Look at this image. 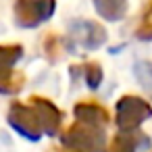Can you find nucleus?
<instances>
[{"instance_id": "f257e3e1", "label": "nucleus", "mask_w": 152, "mask_h": 152, "mask_svg": "<svg viewBox=\"0 0 152 152\" xmlns=\"http://www.w3.org/2000/svg\"><path fill=\"white\" fill-rule=\"evenodd\" d=\"M63 144L73 152H104V129L77 121L63 135Z\"/></svg>"}, {"instance_id": "f03ea898", "label": "nucleus", "mask_w": 152, "mask_h": 152, "mask_svg": "<svg viewBox=\"0 0 152 152\" xmlns=\"http://www.w3.org/2000/svg\"><path fill=\"white\" fill-rule=\"evenodd\" d=\"M152 117V106L137 96H123L117 102V127L121 133H133Z\"/></svg>"}, {"instance_id": "7ed1b4c3", "label": "nucleus", "mask_w": 152, "mask_h": 152, "mask_svg": "<svg viewBox=\"0 0 152 152\" xmlns=\"http://www.w3.org/2000/svg\"><path fill=\"white\" fill-rule=\"evenodd\" d=\"M54 13V0H17L15 23L19 27H38Z\"/></svg>"}, {"instance_id": "20e7f679", "label": "nucleus", "mask_w": 152, "mask_h": 152, "mask_svg": "<svg viewBox=\"0 0 152 152\" xmlns=\"http://www.w3.org/2000/svg\"><path fill=\"white\" fill-rule=\"evenodd\" d=\"M9 123L25 137L29 140H38L42 133H44V127H42V121H40V115L38 110L34 108V104H19V102H13L11 104V110H9Z\"/></svg>"}, {"instance_id": "39448f33", "label": "nucleus", "mask_w": 152, "mask_h": 152, "mask_svg": "<svg viewBox=\"0 0 152 152\" xmlns=\"http://www.w3.org/2000/svg\"><path fill=\"white\" fill-rule=\"evenodd\" d=\"M69 36L77 46L94 50L106 42V31L94 21H73L69 27Z\"/></svg>"}, {"instance_id": "423d86ee", "label": "nucleus", "mask_w": 152, "mask_h": 152, "mask_svg": "<svg viewBox=\"0 0 152 152\" xmlns=\"http://www.w3.org/2000/svg\"><path fill=\"white\" fill-rule=\"evenodd\" d=\"M31 104H34V108L38 110V115H40V121H42L44 133L54 135L56 129L61 127V121H63L61 110H58L52 102H48V100H44V98H40V96L31 98Z\"/></svg>"}, {"instance_id": "0eeeda50", "label": "nucleus", "mask_w": 152, "mask_h": 152, "mask_svg": "<svg viewBox=\"0 0 152 152\" xmlns=\"http://www.w3.org/2000/svg\"><path fill=\"white\" fill-rule=\"evenodd\" d=\"M75 115H77V121H83V123L100 127V129H104L108 125L106 108L96 104V102H79L75 106Z\"/></svg>"}, {"instance_id": "6e6552de", "label": "nucleus", "mask_w": 152, "mask_h": 152, "mask_svg": "<svg viewBox=\"0 0 152 152\" xmlns=\"http://www.w3.org/2000/svg\"><path fill=\"white\" fill-rule=\"evenodd\" d=\"M150 140L146 135H142L140 131H133V133H119L110 146L104 150V152H137L140 146H148Z\"/></svg>"}, {"instance_id": "1a4fd4ad", "label": "nucleus", "mask_w": 152, "mask_h": 152, "mask_svg": "<svg viewBox=\"0 0 152 152\" xmlns=\"http://www.w3.org/2000/svg\"><path fill=\"white\" fill-rule=\"evenodd\" d=\"M94 7L100 13V17L108 21L123 19L127 13V0H94Z\"/></svg>"}, {"instance_id": "9d476101", "label": "nucleus", "mask_w": 152, "mask_h": 152, "mask_svg": "<svg viewBox=\"0 0 152 152\" xmlns=\"http://www.w3.org/2000/svg\"><path fill=\"white\" fill-rule=\"evenodd\" d=\"M21 54H23L21 46H2V65H4V69H11L21 58Z\"/></svg>"}, {"instance_id": "9b49d317", "label": "nucleus", "mask_w": 152, "mask_h": 152, "mask_svg": "<svg viewBox=\"0 0 152 152\" xmlns=\"http://www.w3.org/2000/svg\"><path fill=\"white\" fill-rule=\"evenodd\" d=\"M83 73H86V81H88L90 88H98L100 86V81H102V69H100V65L88 63L86 69H83Z\"/></svg>"}, {"instance_id": "f8f14e48", "label": "nucleus", "mask_w": 152, "mask_h": 152, "mask_svg": "<svg viewBox=\"0 0 152 152\" xmlns=\"http://www.w3.org/2000/svg\"><path fill=\"white\" fill-rule=\"evenodd\" d=\"M137 36L144 38V40H152V7L146 11L144 21H142V25H140V29H137Z\"/></svg>"}, {"instance_id": "ddd939ff", "label": "nucleus", "mask_w": 152, "mask_h": 152, "mask_svg": "<svg viewBox=\"0 0 152 152\" xmlns=\"http://www.w3.org/2000/svg\"><path fill=\"white\" fill-rule=\"evenodd\" d=\"M144 67H146V71H148V77L152 79V65H148V63H144Z\"/></svg>"}, {"instance_id": "4468645a", "label": "nucleus", "mask_w": 152, "mask_h": 152, "mask_svg": "<svg viewBox=\"0 0 152 152\" xmlns=\"http://www.w3.org/2000/svg\"><path fill=\"white\" fill-rule=\"evenodd\" d=\"M56 152H69V150H56Z\"/></svg>"}]
</instances>
